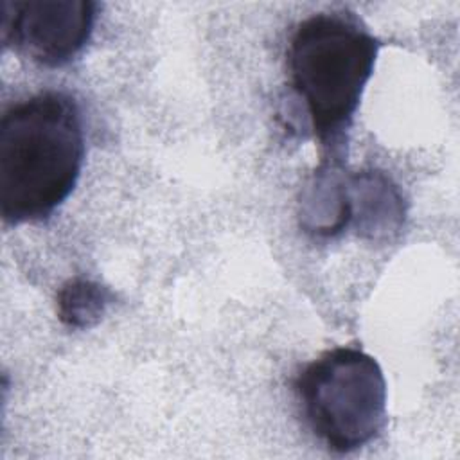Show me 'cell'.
<instances>
[{"label":"cell","mask_w":460,"mask_h":460,"mask_svg":"<svg viewBox=\"0 0 460 460\" xmlns=\"http://www.w3.org/2000/svg\"><path fill=\"white\" fill-rule=\"evenodd\" d=\"M84 160L81 111L65 92H40L0 120V214L7 225L49 217L74 190Z\"/></svg>","instance_id":"cell-1"},{"label":"cell","mask_w":460,"mask_h":460,"mask_svg":"<svg viewBox=\"0 0 460 460\" xmlns=\"http://www.w3.org/2000/svg\"><path fill=\"white\" fill-rule=\"evenodd\" d=\"M95 11L92 0H5L2 41L38 65L61 66L90 40Z\"/></svg>","instance_id":"cell-4"},{"label":"cell","mask_w":460,"mask_h":460,"mask_svg":"<svg viewBox=\"0 0 460 460\" xmlns=\"http://www.w3.org/2000/svg\"><path fill=\"white\" fill-rule=\"evenodd\" d=\"M349 223L358 234L386 237L397 232L404 221V199L397 185L377 171L347 176Z\"/></svg>","instance_id":"cell-5"},{"label":"cell","mask_w":460,"mask_h":460,"mask_svg":"<svg viewBox=\"0 0 460 460\" xmlns=\"http://www.w3.org/2000/svg\"><path fill=\"white\" fill-rule=\"evenodd\" d=\"M295 392L307 426L331 451H356L386 424V381L361 349L325 350L296 376Z\"/></svg>","instance_id":"cell-3"},{"label":"cell","mask_w":460,"mask_h":460,"mask_svg":"<svg viewBox=\"0 0 460 460\" xmlns=\"http://www.w3.org/2000/svg\"><path fill=\"white\" fill-rule=\"evenodd\" d=\"M113 300V293L90 279L75 277L66 280L56 295L58 318L74 329L95 325Z\"/></svg>","instance_id":"cell-7"},{"label":"cell","mask_w":460,"mask_h":460,"mask_svg":"<svg viewBox=\"0 0 460 460\" xmlns=\"http://www.w3.org/2000/svg\"><path fill=\"white\" fill-rule=\"evenodd\" d=\"M300 219L304 228L318 235H334L349 225L347 174L338 158L323 160L304 189Z\"/></svg>","instance_id":"cell-6"},{"label":"cell","mask_w":460,"mask_h":460,"mask_svg":"<svg viewBox=\"0 0 460 460\" xmlns=\"http://www.w3.org/2000/svg\"><path fill=\"white\" fill-rule=\"evenodd\" d=\"M381 43L350 13L302 20L288 45V74L314 137L334 158L374 72Z\"/></svg>","instance_id":"cell-2"}]
</instances>
